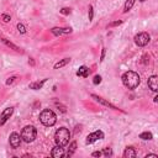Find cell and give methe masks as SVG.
I'll return each instance as SVG.
<instances>
[{"label": "cell", "instance_id": "obj_1", "mask_svg": "<svg viewBox=\"0 0 158 158\" xmlns=\"http://www.w3.org/2000/svg\"><path fill=\"white\" fill-rule=\"evenodd\" d=\"M139 81H141L139 75L136 72H133V70H128V72L123 73V75H122V83L128 89L137 88L138 84H139Z\"/></svg>", "mask_w": 158, "mask_h": 158}, {"label": "cell", "instance_id": "obj_2", "mask_svg": "<svg viewBox=\"0 0 158 158\" xmlns=\"http://www.w3.org/2000/svg\"><path fill=\"white\" fill-rule=\"evenodd\" d=\"M69 138H70V132L68 128L65 127H60L54 133V142L57 146H60V147H64L65 144H68L69 142Z\"/></svg>", "mask_w": 158, "mask_h": 158}, {"label": "cell", "instance_id": "obj_3", "mask_svg": "<svg viewBox=\"0 0 158 158\" xmlns=\"http://www.w3.org/2000/svg\"><path fill=\"white\" fill-rule=\"evenodd\" d=\"M40 121L44 125V126H53L57 121V116L56 114L49 110V109H44L41 114H40Z\"/></svg>", "mask_w": 158, "mask_h": 158}, {"label": "cell", "instance_id": "obj_4", "mask_svg": "<svg viewBox=\"0 0 158 158\" xmlns=\"http://www.w3.org/2000/svg\"><path fill=\"white\" fill-rule=\"evenodd\" d=\"M37 136V130L35 126L32 125H27L22 128L21 131V139H23L26 143H30V142H33L35 138Z\"/></svg>", "mask_w": 158, "mask_h": 158}, {"label": "cell", "instance_id": "obj_5", "mask_svg": "<svg viewBox=\"0 0 158 158\" xmlns=\"http://www.w3.org/2000/svg\"><path fill=\"white\" fill-rule=\"evenodd\" d=\"M149 41H151V37L147 32H141V33L135 36V43L138 47H144L146 44H148Z\"/></svg>", "mask_w": 158, "mask_h": 158}, {"label": "cell", "instance_id": "obj_6", "mask_svg": "<svg viewBox=\"0 0 158 158\" xmlns=\"http://www.w3.org/2000/svg\"><path fill=\"white\" fill-rule=\"evenodd\" d=\"M104 138V132L102 131H95L90 135L86 136V139H85V143L86 144H90V143H94L95 141L98 139H102Z\"/></svg>", "mask_w": 158, "mask_h": 158}, {"label": "cell", "instance_id": "obj_7", "mask_svg": "<svg viewBox=\"0 0 158 158\" xmlns=\"http://www.w3.org/2000/svg\"><path fill=\"white\" fill-rule=\"evenodd\" d=\"M9 141H10V146H11L12 148H17V147L20 146V143H21V136H20L19 133H16V132H12V133L10 135Z\"/></svg>", "mask_w": 158, "mask_h": 158}, {"label": "cell", "instance_id": "obj_8", "mask_svg": "<svg viewBox=\"0 0 158 158\" xmlns=\"http://www.w3.org/2000/svg\"><path fill=\"white\" fill-rule=\"evenodd\" d=\"M91 98L95 100V101H98L99 104H101V105H104V106H107V107H110V109H112V110H118L115 105H112L111 102H109V101H106V100H104L102 98H100V96H98V95H91Z\"/></svg>", "mask_w": 158, "mask_h": 158}, {"label": "cell", "instance_id": "obj_9", "mask_svg": "<svg viewBox=\"0 0 158 158\" xmlns=\"http://www.w3.org/2000/svg\"><path fill=\"white\" fill-rule=\"evenodd\" d=\"M12 112H14V107H7V109H5V110L2 111V114H1V117H0V125H4V123L7 121V118H10V116L12 115Z\"/></svg>", "mask_w": 158, "mask_h": 158}, {"label": "cell", "instance_id": "obj_10", "mask_svg": "<svg viewBox=\"0 0 158 158\" xmlns=\"http://www.w3.org/2000/svg\"><path fill=\"white\" fill-rule=\"evenodd\" d=\"M51 32L54 36H60L63 33H70L72 28L70 27H65V28H63V27H53V28H51Z\"/></svg>", "mask_w": 158, "mask_h": 158}, {"label": "cell", "instance_id": "obj_11", "mask_svg": "<svg viewBox=\"0 0 158 158\" xmlns=\"http://www.w3.org/2000/svg\"><path fill=\"white\" fill-rule=\"evenodd\" d=\"M148 88L152 91L158 90V78H157V75H152V77L148 78Z\"/></svg>", "mask_w": 158, "mask_h": 158}, {"label": "cell", "instance_id": "obj_12", "mask_svg": "<svg viewBox=\"0 0 158 158\" xmlns=\"http://www.w3.org/2000/svg\"><path fill=\"white\" fill-rule=\"evenodd\" d=\"M51 156H52L53 158H62V157L64 156V149H63L60 146H56V147L52 148Z\"/></svg>", "mask_w": 158, "mask_h": 158}, {"label": "cell", "instance_id": "obj_13", "mask_svg": "<svg viewBox=\"0 0 158 158\" xmlns=\"http://www.w3.org/2000/svg\"><path fill=\"white\" fill-rule=\"evenodd\" d=\"M77 75H78V77H81V78H86V77L89 75V68H88L86 65H81V67L78 69Z\"/></svg>", "mask_w": 158, "mask_h": 158}, {"label": "cell", "instance_id": "obj_14", "mask_svg": "<svg viewBox=\"0 0 158 158\" xmlns=\"http://www.w3.org/2000/svg\"><path fill=\"white\" fill-rule=\"evenodd\" d=\"M123 157L125 158H135L136 157V151L133 147H126L125 152H123Z\"/></svg>", "mask_w": 158, "mask_h": 158}, {"label": "cell", "instance_id": "obj_15", "mask_svg": "<svg viewBox=\"0 0 158 158\" xmlns=\"http://www.w3.org/2000/svg\"><path fill=\"white\" fill-rule=\"evenodd\" d=\"M47 81V79H42L41 81H33V83H31L28 86H30V89H33V90H38V89H41L42 86H43V84Z\"/></svg>", "mask_w": 158, "mask_h": 158}, {"label": "cell", "instance_id": "obj_16", "mask_svg": "<svg viewBox=\"0 0 158 158\" xmlns=\"http://www.w3.org/2000/svg\"><path fill=\"white\" fill-rule=\"evenodd\" d=\"M1 41H2V42H4V43H5L6 46H7V47H10V48H12L14 51H16V52H20V51H21V49H20V48H19V47H17L16 44H14L12 42H10V41H7L6 38H1Z\"/></svg>", "mask_w": 158, "mask_h": 158}, {"label": "cell", "instance_id": "obj_17", "mask_svg": "<svg viewBox=\"0 0 158 158\" xmlns=\"http://www.w3.org/2000/svg\"><path fill=\"white\" fill-rule=\"evenodd\" d=\"M69 62H70V58H64V59H62V60H59L58 63H56V64H54V69L62 68V67H64L65 64H68Z\"/></svg>", "mask_w": 158, "mask_h": 158}, {"label": "cell", "instance_id": "obj_18", "mask_svg": "<svg viewBox=\"0 0 158 158\" xmlns=\"http://www.w3.org/2000/svg\"><path fill=\"white\" fill-rule=\"evenodd\" d=\"M135 1H136V0H127V1L125 2V6H123V12L130 11V10L132 9V6H133Z\"/></svg>", "mask_w": 158, "mask_h": 158}, {"label": "cell", "instance_id": "obj_19", "mask_svg": "<svg viewBox=\"0 0 158 158\" xmlns=\"http://www.w3.org/2000/svg\"><path fill=\"white\" fill-rule=\"evenodd\" d=\"M75 149H77V142H72L70 143V146H69V149H68V152H67V157H70L74 152H75Z\"/></svg>", "mask_w": 158, "mask_h": 158}, {"label": "cell", "instance_id": "obj_20", "mask_svg": "<svg viewBox=\"0 0 158 158\" xmlns=\"http://www.w3.org/2000/svg\"><path fill=\"white\" fill-rule=\"evenodd\" d=\"M139 138H142V139H144V141L152 139V133H151V132H142V133L139 135Z\"/></svg>", "mask_w": 158, "mask_h": 158}, {"label": "cell", "instance_id": "obj_21", "mask_svg": "<svg viewBox=\"0 0 158 158\" xmlns=\"http://www.w3.org/2000/svg\"><path fill=\"white\" fill-rule=\"evenodd\" d=\"M100 83H101V77H100V75H95L94 79H93V84H94V85H98V84H100Z\"/></svg>", "mask_w": 158, "mask_h": 158}, {"label": "cell", "instance_id": "obj_22", "mask_svg": "<svg viewBox=\"0 0 158 158\" xmlns=\"http://www.w3.org/2000/svg\"><path fill=\"white\" fill-rule=\"evenodd\" d=\"M17 30H19L20 33H25V32H26V28H25V26H23L22 23H19V25H17Z\"/></svg>", "mask_w": 158, "mask_h": 158}, {"label": "cell", "instance_id": "obj_23", "mask_svg": "<svg viewBox=\"0 0 158 158\" xmlns=\"http://www.w3.org/2000/svg\"><path fill=\"white\" fill-rule=\"evenodd\" d=\"M102 153L106 156V157H109V156H112V152H111V149L107 147V148H104V151H102Z\"/></svg>", "mask_w": 158, "mask_h": 158}, {"label": "cell", "instance_id": "obj_24", "mask_svg": "<svg viewBox=\"0 0 158 158\" xmlns=\"http://www.w3.org/2000/svg\"><path fill=\"white\" fill-rule=\"evenodd\" d=\"M60 14H63V15H69V14H70V9H68V7H63V9L60 10Z\"/></svg>", "mask_w": 158, "mask_h": 158}, {"label": "cell", "instance_id": "obj_25", "mask_svg": "<svg viewBox=\"0 0 158 158\" xmlns=\"http://www.w3.org/2000/svg\"><path fill=\"white\" fill-rule=\"evenodd\" d=\"M93 17H94V10H93V6L90 5L89 6V20H93Z\"/></svg>", "mask_w": 158, "mask_h": 158}, {"label": "cell", "instance_id": "obj_26", "mask_svg": "<svg viewBox=\"0 0 158 158\" xmlns=\"http://www.w3.org/2000/svg\"><path fill=\"white\" fill-rule=\"evenodd\" d=\"M1 19H2V21L4 22H9L11 19H10V16L9 15H6V14H4V15H1Z\"/></svg>", "mask_w": 158, "mask_h": 158}, {"label": "cell", "instance_id": "obj_27", "mask_svg": "<svg viewBox=\"0 0 158 158\" xmlns=\"http://www.w3.org/2000/svg\"><path fill=\"white\" fill-rule=\"evenodd\" d=\"M121 23H122V21H121V20H118V21H115V22H111V23H110L109 26H110V27H112V26H117V25H121Z\"/></svg>", "mask_w": 158, "mask_h": 158}, {"label": "cell", "instance_id": "obj_28", "mask_svg": "<svg viewBox=\"0 0 158 158\" xmlns=\"http://www.w3.org/2000/svg\"><path fill=\"white\" fill-rule=\"evenodd\" d=\"M101 154H102V152H100V151H96V152H93V153H91L93 157H100Z\"/></svg>", "mask_w": 158, "mask_h": 158}, {"label": "cell", "instance_id": "obj_29", "mask_svg": "<svg viewBox=\"0 0 158 158\" xmlns=\"http://www.w3.org/2000/svg\"><path fill=\"white\" fill-rule=\"evenodd\" d=\"M15 79H16L15 77H11V78H9V79L6 80V84H7V85H10V84H11V83H12V81H14Z\"/></svg>", "mask_w": 158, "mask_h": 158}, {"label": "cell", "instance_id": "obj_30", "mask_svg": "<svg viewBox=\"0 0 158 158\" xmlns=\"http://www.w3.org/2000/svg\"><path fill=\"white\" fill-rule=\"evenodd\" d=\"M104 57H105V49L102 48V51H101V56H100V60H101V62L104 60Z\"/></svg>", "mask_w": 158, "mask_h": 158}, {"label": "cell", "instance_id": "obj_31", "mask_svg": "<svg viewBox=\"0 0 158 158\" xmlns=\"http://www.w3.org/2000/svg\"><path fill=\"white\" fill-rule=\"evenodd\" d=\"M146 158H158V156L157 154H147Z\"/></svg>", "mask_w": 158, "mask_h": 158}, {"label": "cell", "instance_id": "obj_32", "mask_svg": "<svg viewBox=\"0 0 158 158\" xmlns=\"http://www.w3.org/2000/svg\"><path fill=\"white\" fill-rule=\"evenodd\" d=\"M30 64H31V65H35V60H33V59H32V58H31V59H30Z\"/></svg>", "mask_w": 158, "mask_h": 158}, {"label": "cell", "instance_id": "obj_33", "mask_svg": "<svg viewBox=\"0 0 158 158\" xmlns=\"http://www.w3.org/2000/svg\"><path fill=\"white\" fill-rule=\"evenodd\" d=\"M139 1H144V0H139Z\"/></svg>", "mask_w": 158, "mask_h": 158}]
</instances>
